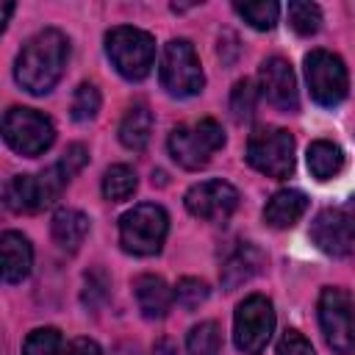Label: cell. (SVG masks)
I'll return each instance as SVG.
<instances>
[{
    "instance_id": "cell-1",
    "label": "cell",
    "mask_w": 355,
    "mask_h": 355,
    "mask_svg": "<svg viewBox=\"0 0 355 355\" xmlns=\"http://www.w3.org/2000/svg\"><path fill=\"white\" fill-rule=\"evenodd\" d=\"M67 61L69 39L55 28H44L22 44L14 67L17 83L31 94H47L61 80Z\"/></svg>"
},
{
    "instance_id": "cell-2",
    "label": "cell",
    "mask_w": 355,
    "mask_h": 355,
    "mask_svg": "<svg viewBox=\"0 0 355 355\" xmlns=\"http://www.w3.org/2000/svg\"><path fill=\"white\" fill-rule=\"evenodd\" d=\"M105 53L114 69L128 80H141L150 75L155 61V42L147 31L119 25L105 33Z\"/></svg>"
},
{
    "instance_id": "cell-3",
    "label": "cell",
    "mask_w": 355,
    "mask_h": 355,
    "mask_svg": "<svg viewBox=\"0 0 355 355\" xmlns=\"http://www.w3.org/2000/svg\"><path fill=\"white\" fill-rule=\"evenodd\" d=\"M169 233V216L155 202H139L119 219V244L130 255H155Z\"/></svg>"
},
{
    "instance_id": "cell-4",
    "label": "cell",
    "mask_w": 355,
    "mask_h": 355,
    "mask_svg": "<svg viewBox=\"0 0 355 355\" xmlns=\"http://www.w3.org/2000/svg\"><path fill=\"white\" fill-rule=\"evenodd\" d=\"M69 183V178L61 172V166H50L39 175H17L6 183L3 189V197H6V208L14 211V214H36V211H44L50 208L64 186Z\"/></svg>"
},
{
    "instance_id": "cell-5",
    "label": "cell",
    "mask_w": 355,
    "mask_h": 355,
    "mask_svg": "<svg viewBox=\"0 0 355 355\" xmlns=\"http://www.w3.org/2000/svg\"><path fill=\"white\" fill-rule=\"evenodd\" d=\"M319 327L336 355L355 352V300L341 286H327L319 294Z\"/></svg>"
},
{
    "instance_id": "cell-6",
    "label": "cell",
    "mask_w": 355,
    "mask_h": 355,
    "mask_svg": "<svg viewBox=\"0 0 355 355\" xmlns=\"http://www.w3.org/2000/svg\"><path fill=\"white\" fill-rule=\"evenodd\" d=\"M225 144V130L214 119H200L194 125H178L169 133V153L183 169H200Z\"/></svg>"
},
{
    "instance_id": "cell-7",
    "label": "cell",
    "mask_w": 355,
    "mask_h": 355,
    "mask_svg": "<svg viewBox=\"0 0 355 355\" xmlns=\"http://www.w3.org/2000/svg\"><path fill=\"white\" fill-rule=\"evenodd\" d=\"M3 139L6 144L28 158L42 155L53 139H55V128L50 122V116L33 111V108H8L3 116Z\"/></svg>"
},
{
    "instance_id": "cell-8",
    "label": "cell",
    "mask_w": 355,
    "mask_h": 355,
    "mask_svg": "<svg viewBox=\"0 0 355 355\" xmlns=\"http://www.w3.org/2000/svg\"><path fill=\"white\" fill-rule=\"evenodd\" d=\"M158 75H161V86L172 97H191V94L202 92V86H205L200 58L186 39H172L164 47Z\"/></svg>"
},
{
    "instance_id": "cell-9",
    "label": "cell",
    "mask_w": 355,
    "mask_h": 355,
    "mask_svg": "<svg viewBox=\"0 0 355 355\" xmlns=\"http://www.w3.org/2000/svg\"><path fill=\"white\" fill-rule=\"evenodd\" d=\"M247 161L269 178H288L294 169V139L283 128H258L247 139Z\"/></svg>"
},
{
    "instance_id": "cell-10",
    "label": "cell",
    "mask_w": 355,
    "mask_h": 355,
    "mask_svg": "<svg viewBox=\"0 0 355 355\" xmlns=\"http://www.w3.org/2000/svg\"><path fill=\"white\" fill-rule=\"evenodd\" d=\"M275 333V308L266 297L252 294L239 302L233 316V338L244 355H258Z\"/></svg>"
},
{
    "instance_id": "cell-11",
    "label": "cell",
    "mask_w": 355,
    "mask_h": 355,
    "mask_svg": "<svg viewBox=\"0 0 355 355\" xmlns=\"http://www.w3.org/2000/svg\"><path fill=\"white\" fill-rule=\"evenodd\" d=\"M305 80H308L311 97L327 108L338 105L349 89V75L344 61L327 50H311L305 55Z\"/></svg>"
},
{
    "instance_id": "cell-12",
    "label": "cell",
    "mask_w": 355,
    "mask_h": 355,
    "mask_svg": "<svg viewBox=\"0 0 355 355\" xmlns=\"http://www.w3.org/2000/svg\"><path fill=\"white\" fill-rule=\"evenodd\" d=\"M183 202H186L191 216L219 225V222H227L230 214L236 211L239 191L225 180H202V183H194L186 191Z\"/></svg>"
},
{
    "instance_id": "cell-13",
    "label": "cell",
    "mask_w": 355,
    "mask_h": 355,
    "mask_svg": "<svg viewBox=\"0 0 355 355\" xmlns=\"http://www.w3.org/2000/svg\"><path fill=\"white\" fill-rule=\"evenodd\" d=\"M261 80V92L263 97L277 108V111H297L300 108V92H297V78L294 69L286 58L272 55L261 64L258 72Z\"/></svg>"
},
{
    "instance_id": "cell-14",
    "label": "cell",
    "mask_w": 355,
    "mask_h": 355,
    "mask_svg": "<svg viewBox=\"0 0 355 355\" xmlns=\"http://www.w3.org/2000/svg\"><path fill=\"white\" fill-rule=\"evenodd\" d=\"M311 239L327 255H347L352 250V241H355V227L349 225L341 205L324 208L316 214V219L311 225Z\"/></svg>"
},
{
    "instance_id": "cell-15",
    "label": "cell",
    "mask_w": 355,
    "mask_h": 355,
    "mask_svg": "<svg viewBox=\"0 0 355 355\" xmlns=\"http://www.w3.org/2000/svg\"><path fill=\"white\" fill-rule=\"evenodd\" d=\"M0 255H3V280L6 283H19L31 275L33 247L22 233L6 230L0 239Z\"/></svg>"
},
{
    "instance_id": "cell-16",
    "label": "cell",
    "mask_w": 355,
    "mask_h": 355,
    "mask_svg": "<svg viewBox=\"0 0 355 355\" xmlns=\"http://www.w3.org/2000/svg\"><path fill=\"white\" fill-rule=\"evenodd\" d=\"M133 294H136L139 311L147 319H164L175 300V291L158 275H139L133 280Z\"/></svg>"
},
{
    "instance_id": "cell-17",
    "label": "cell",
    "mask_w": 355,
    "mask_h": 355,
    "mask_svg": "<svg viewBox=\"0 0 355 355\" xmlns=\"http://www.w3.org/2000/svg\"><path fill=\"white\" fill-rule=\"evenodd\" d=\"M261 263H263V252H261L255 244H250V241H239V247H236V250L225 258V263H222V272H219L222 286H225L227 291H233L236 286H241V283H247L252 275H258Z\"/></svg>"
},
{
    "instance_id": "cell-18",
    "label": "cell",
    "mask_w": 355,
    "mask_h": 355,
    "mask_svg": "<svg viewBox=\"0 0 355 355\" xmlns=\"http://www.w3.org/2000/svg\"><path fill=\"white\" fill-rule=\"evenodd\" d=\"M308 208V197L297 189H283V191H275L272 200L266 202L263 208V222L275 230H283V227H291Z\"/></svg>"
},
{
    "instance_id": "cell-19",
    "label": "cell",
    "mask_w": 355,
    "mask_h": 355,
    "mask_svg": "<svg viewBox=\"0 0 355 355\" xmlns=\"http://www.w3.org/2000/svg\"><path fill=\"white\" fill-rule=\"evenodd\" d=\"M50 233H53V241L67 250V252H75L86 233H89V216L78 208H58L55 216H53V225H50Z\"/></svg>"
},
{
    "instance_id": "cell-20",
    "label": "cell",
    "mask_w": 355,
    "mask_h": 355,
    "mask_svg": "<svg viewBox=\"0 0 355 355\" xmlns=\"http://www.w3.org/2000/svg\"><path fill=\"white\" fill-rule=\"evenodd\" d=\"M153 136V114L144 103H136L128 108V114L119 122V141L128 150H144Z\"/></svg>"
},
{
    "instance_id": "cell-21",
    "label": "cell",
    "mask_w": 355,
    "mask_h": 355,
    "mask_svg": "<svg viewBox=\"0 0 355 355\" xmlns=\"http://www.w3.org/2000/svg\"><path fill=\"white\" fill-rule=\"evenodd\" d=\"M308 169L319 180L336 178L344 169V153H341V147L333 144V141H324V139L313 141L308 147Z\"/></svg>"
},
{
    "instance_id": "cell-22",
    "label": "cell",
    "mask_w": 355,
    "mask_h": 355,
    "mask_svg": "<svg viewBox=\"0 0 355 355\" xmlns=\"http://www.w3.org/2000/svg\"><path fill=\"white\" fill-rule=\"evenodd\" d=\"M136 186H139V178H136V172H133L128 164H114V166H108L105 175H103V194H105V200H111V202L128 200V197L136 191Z\"/></svg>"
},
{
    "instance_id": "cell-23",
    "label": "cell",
    "mask_w": 355,
    "mask_h": 355,
    "mask_svg": "<svg viewBox=\"0 0 355 355\" xmlns=\"http://www.w3.org/2000/svg\"><path fill=\"white\" fill-rule=\"evenodd\" d=\"M189 355H219L222 349V330L216 322H200L189 330L186 338Z\"/></svg>"
},
{
    "instance_id": "cell-24",
    "label": "cell",
    "mask_w": 355,
    "mask_h": 355,
    "mask_svg": "<svg viewBox=\"0 0 355 355\" xmlns=\"http://www.w3.org/2000/svg\"><path fill=\"white\" fill-rule=\"evenodd\" d=\"M236 11L244 17V22L255 31H269L277 22L280 6L275 0H250V3H236Z\"/></svg>"
},
{
    "instance_id": "cell-25",
    "label": "cell",
    "mask_w": 355,
    "mask_h": 355,
    "mask_svg": "<svg viewBox=\"0 0 355 355\" xmlns=\"http://www.w3.org/2000/svg\"><path fill=\"white\" fill-rule=\"evenodd\" d=\"M288 25L294 28V33L311 36L322 28V8L316 3L294 0V3H288Z\"/></svg>"
},
{
    "instance_id": "cell-26",
    "label": "cell",
    "mask_w": 355,
    "mask_h": 355,
    "mask_svg": "<svg viewBox=\"0 0 355 355\" xmlns=\"http://www.w3.org/2000/svg\"><path fill=\"white\" fill-rule=\"evenodd\" d=\"M22 355H64V338L55 327H36L28 333Z\"/></svg>"
},
{
    "instance_id": "cell-27",
    "label": "cell",
    "mask_w": 355,
    "mask_h": 355,
    "mask_svg": "<svg viewBox=\"0 0 355 355\" xmlns=\"http://www.w3.org/2000/svg\"><path fill=\"white\" fill-rule=\"evenodd\" d=\"M100 111V92L94 83H80L72 94V105H69V114L75 122H89L94 119Z\"/></svg>"
},
{
    "instance_id": "cell-28",
    "label": "cell",
    "mask_w": 355,
    "mask_h": 355,
    "mask_svg": "<svg viewBox=\"0 0 355 355\" xmlns=\"http://www.w3.org/2000/svg\"><path fill=\"white\" fill-rule=\"evenodd\" d=\"M255 105H258V89L252 86V80H239L230 92V114L236 122H244L255 114Z\"/></svg>"
},
{
    "instance_id": "cell-29",
    "label": "cell",
    "mask_w": 355,
    "mask_h": 355,
    "mask_svg": "<svg viewBox=\"0 0 355 355\" xmlns=\"http://www.w3.org/2000/svg\"><path fill=\"white\" fill-rule=\"evenodd\" d=\"M205 300H208V286L200 277H183V280H178V286H175V302L183 311H194Z\"/></svg>"
},
{
    "instance_id": "cell-30",
    "label": "cell",
    "mask_w": 355,
    "mask_h": 355,
    "mask_svg": "<svg viewBox=\"0 0 355 355\" xmlns=\"http://www.w3.org/2000/svg\"><path fill=\"white\" fill-rule=\"evenodd\" d=\"M89 164V150L83 147V144H69L67 150H64V155H61V161H58V166H61V172L72 180L83 166Z\"/></svg>"
},
{
    "instance_id": "cell-31",
    "label": "cell",
    "mask_w": 355,
    "mask_h": 355,
    "mask_svg": "<svg viewBox=\"0 0 355 355\" xmlns=\"http://www.w3.org/2000/svg\"><path fill=\"white\" fill-rule=\"evenodd\" d=\"M277 355H316V352L300 330H286L283 338L277 341Z\"/></svg>"
},
{
    "instance_id": "cell-32",
    "label": "cell",
    "mask_w": 355,
    "mask_h": 355,
    "mask_svg": "<svg viewBox=\"0 0 355 355\" xmlns=\"http://www.w3.org/2000/svg\"><path fill=\"white\" fill-rule=\"evenodd\" d=\"M105 288H108V280L100 269H94L92 275H86V291H83V300L86 305H100L105 300Z\"/></svg>"
},
{
    "instance_id": "cell-33",
    "label": "cell",
    "mask_w": 355,
    "mask_h": 355,
    "mask_svg": "<svg viewBox=\"0 0 355 355\" xmlns=\"http://www.w3.org/2000/svg\"><path fill=\"white\" fill-rule=\"evenodd\" d=\"M64 355H103V352H100L97 341H92V338H75V341H69V347H67Z\"/></svg>"
},
{
    "instance_id": "cell-34",
    "label": "cell",
    "mask_w": 355,
    "mask_h": 355,
    "mask_svg": "<svg viewBox=\"0 0 355 355\" xmlns=\"http://www.w3.org/2000/svg\"><path fill=\"white\" fill-rule=\"evenodd\" d=\"M341 208H344V214H347V219H349V225L355 227V194H352V197H349V200H347V202H344Z\"/></svg>"
},
{
    "instance_id": "cell-35",
    "label": "cell",
    "mask_w": 355,
    "mask_h": 355,
    "mask_svg": "<svg viewBox=\"0 0 355 355\" xmlns=\"http://www.w3.org/2000/svg\"><path fill=\"white\" fill-rule=\"evenodd\" d=\"M111 355H141V352H139V347H136V344H119Z\"/></svg>"
},
{
    "instance_id": "cell-36",
    "label": "cell",
    "mask_w": 355,
    "mask_h": 355,
    "mask_svg": "<svg viewBox=\"0 0 355 355\" xmlns=\"http://www.w3.org/2000/svg\"><path fill=\"white\" fill-rule=\"evenodd\" d=\"M155 355H175V347L169 341H158L155 344Z\"/></svg>"
}]
</instances>
